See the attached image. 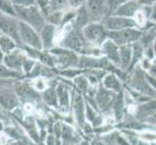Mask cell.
Here are the masks:
<instances>
[{
    "instance_id": "26",
    "label": "cell",
    "mask_w": 156,
    "mask_h": 145,
    "mask_svg": "<svg viewBox=\"0 0 156 145\" xmlns=\"http://www.w3.org/2000/svg\"><path fill=\"white\" fill-rule=\"evenodd\" d=\"M128 1H131V0H106L107 11H110L112 13L117 7H119L120 5Z\"/></svg>"
},
{
    "instance_id": "22",
    "label": "cell",
    "mask_w": 156,
    "mask_h": 145,
    "mask_svg": "<svg viewBox=\"0 0 156 145\" xmlns=\"http://www.w3.org/2000/svg\"><path fill=\"white\" fill-rule=\"evenodd\" d=\"M104 85L106 88L112 89L115 91H119L121 88V85L118 81V79L114 76V74H110V76H107L104 80Z\"/></svg>"
},
{
    "instance_id": "15",
    "label": "cell",
    "mask_w": 156,
    "mask_h": 145,
    "mask_svg": "<svg viewBox=\"0 0 156 145\" xmlns=\"http://www.w3.org/2000/svg\"><path fill=\"white\" fill-rule=\"evenodd\" d=\"M89 15L87 10V7L83 4V6H80L78 8V11L74 18V26L76 29L82 30L85 25H87L89 23Z\"/></svg>"
},
{
    "instance_id": "31",
    "label": "cell",
    "mask_w": 156,
    "mask_h": 145,
    "mask_svg": "<svg viewBox=\"0 0 156 145\" xmlns=\"http://www.w3.org/2000/svg\"><path fill=\"white\" fill-rule=\"evenodd\" d=\"M18 74V72H15L13 70L7 68L6 66L0 65V77H16Z\"/></svg>"
},
{
    "instance_id": "10",
    "label": "cell",
    "mask_w": 156,
    "mask_h": 145,
    "mask_svg": "<svg viewBox=\"0 0 156 145\" xmlns=\"http://www.w3.org/2000/svg\"><path fill=\"white\" fill-rule=\"evenodd\" d=\"M139 6L140 5L138 4L136 0H131V1L125 2L122 5H120L119 7H117L114 12L112 13V16L132 19L137 13V11L139 10Z\"/></svg>"
},
{
    "instance_id": "23",
    "label": "cell",
    "mask_w": 156,
    "mask_h": 145,
    "mask_svg": "<svg viewBox=\"0 0 156 145\" xmlns=\"http://www.w3.org/2000/svg\"><path fill=\"white\" fill-rule=\"evenodd\" d=\"M62 17H63V14H62L61 11H57V12H52V13L48 14L46 16L45 19L48 20L49 24H51L53 26H55V25L60 24Z\"/></svg>"
},
{
    "instance_id": "14",
    "label": "cell",
    "mask_w": 156,
    "mask_h": 145,
    "mask_svg": "<svg viewBox=\"0 0 156 145\" xmlns=\"http://www.w3.org/2000/svg\"><path fill=\"white\" fill-rule=\"evenodd\" d=\"M80 67L82 68H107L110 66L106 58L97 59L94 57L83 56L80 60Z\"/></svg>"
},
{
    "instance_id": "7",
    "label": "cell",
    "mask_w": 156,
    "mask_h": 145,
    "mask_svg": "<svg viewBox=\"0 0 156 145\" xmlns=\"http://www.w3.org/2000/svg\"><path fill=\"white\" fill-rule=\"evenodd\" d=\"M103 26L107 31H117L125 28H136L138 25L133 19L110 16L105 19Z\"/></svg>"
},
{
    "instance_id": "11",
    "label": "cell",
    "mask_w": 156,
    "mask_h": 145,
    "mask_svg": "<svg viewBox=\"0 0 156 145\" xmlns=\"http://www.w3.org/2000/svg\"><path fill=\"white\" fill-rule=\"evenodd\" d=\"M40 38L44 50H51L53 46V39L55 34V26L51 24H45L40 31Z\"/></svg>"
},
{
    "instance_id": "21",
    "label": "cell",
    "mask_w": 156,
    "mask_h": 145,
    "mask_svg": "<svg viewBox=\"0 0 156 145\" xmlns=\"http://www.w3.org/2000/svg\"><path fill=\"white\" fill-rule=\"evenodd\" d=\"M0 11L3 13V15L17 18L16 17V12L14 10V5L10 0H0Z\"/></svg>"
},
{
    "instance_id": "34",
    "label": "cell",
    "mask_w": 156,
    "mask_h": 145,
    "mask_svg": "<svg viewBox=\"0 0 156 145\" xmlns=\"http://www.w3.org/2000/svg\"><path fill=\"white\" fill-rule=\"evenodd\" d=\"M85 3V0H68V4L72 8H80Z\"/></svg>"
},
{
    "instance_id": "1",
    "label": "cell",
    "mask_w": 156,
    "mask_h": 145,
    "mask_svg": "<svg viewBox=\"0 0 156 145\" xmlns=\"http://www.w3.org/2000/svg\"><path fill=\"white\" fill-rule=\"evenodd\" d=\"M14 10L16 12V17L20 21L28 24L34 30L39 32L46 24V19L41 10L37 6L23 7L14 5Z\"/></svg>"
},
{
    "instance_id": "33",
    "label": "cell",
    "mask_w": 156,
    "mask_h": 145,
    "mask_svg": "<svg viewBox=\"0 0 156 145\" xmlns=\"http://www.w3.org/2000/svg\"><path fill=\"white\" fill-rule=\"evenodd\" d=\"M75 15H76V13H75V12H69L67 14H64L63 17H62V19H61V22H60L61 25L66 24L68 21H71L72 19H74Z\"/></svg>"
},
{
    "instance_id": "39",
    "label": "cell",
    "mask_w": 156,
    "mask_h": 145,
    "mask_svg": "<svg viewBox=\"0 0 156 145\" xmlns=\"http://www.w3.org/2000/svg\"><path fill=\"white\" fill-rule=\"evenodd\" d=\"M36 87L38 90H44L46 88V84L43 79H38L36 82Z\"/></svg>"
},
{
    "instance_id": "37",
    "label": "cell",
    "mask_w": 156,
    "mask_h": 145,
    "mask_svg": "<svg viewBox=\"0 0 156 145\" xmlns=\"http://www.w3.org/2000/svg\"><path fill=\"white\" fill-rule=\"evenodd\" d=\"M139 5H144V6H152V4L155 2V0H138Z\"/></svg>"
},
{
    "instance_id": "25",
    "label": "cell",
    "mask_w": 156,
    "mask_h": 145,
    "mask_svg": "<svg viewBox=\"0 0 156 145\" xmlns=\"http://www.w3.org/2000/svg\"><path fill=\"white\" fill-rule=\"evenodd\" d=\"M57 96L59 98V103H60V105L63 107H67L69 104V96H68L67 90L62 86H59L57 89Z\"/></svg>"
},
{
    "instance_id": "32",
    "label": "cell",
    "mask_w": 156,
    "mask_h": 145,
    "mask_svg": "<svg viewBox=\"0 0 156 145\" xmlns=\"http://www.w3.org/2000/svg\"><path fill=\"white\" fill-rule=\"evenodd\" d=\"M49 3H50V0H36V5H38L37 7L41 10V12L43 14L46 13L47 8L49 6Z\"/></svg>"
},
{
    "instance_id": "3",
    "label": "cell",
    "mask_w": 156,
    "mask_h": 145,
    "mask_svg": "<svg viewBox=\"0 0 156 145\" xmlns=\"http://www.w3.org/2000/svg\"><path fill=\"white\" fill-rule=\"evenodd\" d=\"M19 32L21 43H24L26 46H28L31 48H34L36 50H43L40 35L31 26L19 20Z\"/></svg>"
},
{
    "instance_id": "30",
    "label": "cell",
    "mask_w": 156,
    "mask_h": 145,
    "mask_svg": "<svg viewBox=\"0 0 156 145\" xmlns=\"http://www.w3.org/2000/svg\"><path fill=\"white\" fill-rule=\"evenodd\" d=\"M98 101H99V104L101 105H106L108 104V102L110 100V94L108 92L107 90L102 89L99 94H98Z\"/></svg>"
},
{
    "instance_id": "24",
    "label": "cell",
    "mask_w": 156,
    "mask_h": 145,
    "mask_svg": "<svg viewBox=\"0 0 156 145\" xmlns=\"http://www.w3.org/2000/svg\"><path fill=\"white\" fill-rule=\"evenodd\" d=\"M131 48H132V59H131L130 67L135 65L136 62L141 58L142 53H143V47H142L141 44H137V43H135V45H134L133 47H131Z\"/></svg>"
},
{
    "instance_id": "2",
    "label": "cell",
    "mask_w": 156,
    "mask_h": 145,
    "mask_svg": "<svg viewBox=\"0 0 156 145\" xmlns=\"http://www.w3.org/2000/svg\"><path fill=\"white\" fill-rule=\"evenodd\" d=\"M143 36L142 31L136 28H125L117 31H107V38L117 47L129 46L136 43Z\"/></svg>"
},
{
    "instance_id": "29",
    "label": "cell",
    "mask_w": 156,
    "mask_h": 145,
    "mask_svg": "<svg viewBox=\"0 0 156 145\" xmlns=\"http://www.w3.org/2000/svg\"><path fill=\"white\" fill-rule=\"evenodd\" d=\"M13 5H18V6L23 7H30V6H37L36 0H11Z\"/></svg>"
},
{
    "instance_id": "12",
    "label": "cell",
    "mask_w": 156,
    "mask_h": 145,
    "mask_svg": "<svg viewBox=\"0 0 156 145\" xmlns=\"http://www.w3.org/2000/svg\"><path fill=\"white\" fill-rule=\"evenodd\" d=\"M26 58H24V56L20 53V51H12L9 54H7L3 58L4 63H5V66L7 68L13 70H20L23 69V62Z\"/></svg>"
},
{
    "instance_id": "16",
    "label": "cell",
    "mask_w": 156,
    "mask_h": 145,
    "mask_svg": "<svg viewBox=\"0 0 156 145\" xmlns=\"http://www.w3.org/2000/svg\"><path fill=\"white\" fill-rule=\"evenodd\" d=\"M19 99L14 93L6 90H0V104L8 109H15L19 105Z\"/></svg>"
},
{
    "instance_id": "28",
    "label": "cell",
    "mask_w": 156,
    "mask_h": 145,
    "mask_svg": "<svg viewBox=\"0 0 156 145\" xmlns=\"http://www.w3.org/2000/svg\"><path fill=\"white\" fill-rule=\"evenodd\" d=\"M76 115L78 116V119L80 120V123H82V119L83 117V102L80 100V98L78 97L76 98Z\"/></svg>"
},
{
    "instance_id": "9",
    "label": "cell",
    "mask_w": 156,
    "mask_h": 145,
    "mask_svg": "<svg viewBox=\"0 0 156 145\" xmlns=\"http://www.w3.org/2000/svg\"><path fill=\"white\" fill-rule=\"evenodd\" d=\"M87 2V10L89 15L90 20L98 21L105 15L106 8V0H85Z\"/></svg>"
},
{
    "instance_id": "38",
    "label": "cell",
    "mask_w": 156,
    "mask_h": 145,
    "mask_svg": "<svg viewBox=\"0 0 156 145\" xmlns=\"http://www.w3.org/2000/svg\"><path fill=\"white\" fill-rule=\"evenodd\" d=\"M80 73V71H75V70H67V71L63 72V74H65L66 77H74L79 74Z\"/></svg>"
},
{
    "instance_id": "35",
    "label": "cell",
    "mask_w": 156,
    "mask_h": 145,
    "mask_svg": "<svg viewBox=\"0 0 156 145\" xmlns=\"http://www.w3.org/2000/svg\"><path fill=\"white\" fill-rule=\"evenodd\" d=\"M76 82L78 84V86L80 88V89H83V90H85L87 87V79H85L84 78H82V77H80L76 79Z\"/></svg>"
},
{
    "instance_id": "36",
    "label": "cell",
    "mask_w": 156,
    "mask_h": 145,
    "mask_svg": "<svg viewBox=\"0 0 156 145\" xmlns=\"http://www.w3.org/2000/svg\"><path fill=\"white\" fill-rule=\"evenodd\" d=\"M33 65H34V62L33 61H30V60H28V59H25L24 62H23V68L25 70L26 72H29L30 70L32 69V67H33Z\"/></svg>"
},
{
    "instance_id": "4",
    "label": "cell",
    "mask_w": 156,
    "mask_h": 145,
    "mask_svg": "<svg viewBox=\"0 0 156 145\" xmlns=\"http://www.w3.org/2000/svg\"><path fill=\"white\" fill-rule=\"evenodd\" d=\"M82 33L85 42L93 45H101L107 40V30L103 24L88 23L82 29Z\"/></svg>"
},
{
    "instance_id": "20",
    "label": "cell",
    "mask_w": 156,
    "mask_h": 145,
    "mask_svg": "<svg viewBox=\"0 0 156 145\" xmlns=\"http://www.w3.org/2000/svg\"><path fill=\"white\" fill-rule=\"evenodd\" d=\"M17 92L18 94L24 99H35L36 98V93L35 91L32 90L30 87H28L27 85L24 84H20L17 86Z\"/></svg>"
},
{
    "instance_id": "18",
    "label": "cell",
    "mask_w": 156,
    "mask_h": 145,
    "mask_svg": "<svg viewBox=\"0 0 156 145\" xmlns=\"http://www.w3.org/2000/svg\"><path fill=\"white\" fill-rule=\"evenodd\" d=\"M16 46H17V44L15 43V41H13L11 38H9V37L7 36L0 37V50L2 52L9 54V53L14 51Z\"/></svg>"
},
{
    "instance_id": "40",
    "label": "cell",
    "mask_w": 156,
    "mask_h": 145,
    "mask_svg": "<svg viewBox=\"0 0 156 145\" xmlns=\"http://www.w3.org/2000/svg\"><path fill=\"white\" fill-rule=\"evenodd\" d=\"M3 60V54H2V51L0 50V62Z\"/></svg>"
},
{
    "instance_id": "17",
    "label": "cell",
    "mask_w": 156,
    "mask_h": 145,
    "mask_svg": "<svg viewBox=\"0 0 156 145\" xmlns=\"http://www.w3.org/2000/svg\"><path fill=\"white\" fill-rule=\"evenodd\" d=\"M132 59V48L130 46H123L119 47V65L122 69H126L130 66Z\"/></svg>"
},
{
    "instance_id": "5",
    "label": "cell",
    "mask_w": 156,
    "mask_h": 145,
    "mask_svg": "<svg viewBox=\"0 0 156 145\" xmlns=\"http://www.w3.org/2000/svg\"><path fill=\"white\" fill-rule=\"evenodd\" d=\"M0 31L3 32L5 36L15 41L16 44H21L19 32V20L17 18L0 14Z\"/></svg>"
},
{
    "instance_id": "13",
    "label": "cell",
    "mask_w": 156,
    "mask_h": 145,
    "mask_svg": "<svg viewBox=\"0 0 156 145\" xmlns=\"http://www.w3.org/2000/svg\"><path fill=\"white\" fill-rule=\"evenodd\" d=\"M102 51H103L106 56L110 59L111 61L115 62V64H120L119 60V48L118 47L114 44L111 40H106L103 43V47H102Z\"/></svg>"
},
{
    "instance_id": "8",
    "label": "cell",
    "mask_w": 156,
    "mask_h": 145,
    "mask_svg": "<svg viewBox=\"0 0 156 145\" xmlns=\"http://www.w3.org/2000/svg\"><path fill=\"white\" fill-rule=\"evenodd\" d=\"M52 54L57 56V62L62 68L74 67L78 65V56L74 51H71L65 48H53L51 50Z\"/></svg>"
},
{
    "instance_id": "19",
    "label": "cell",
    "mask_w": 156,
    "mask_h": 145,
    "mask_svg": "<svg viewBox=\"0 0 156 145\" xmlns=\"http://www.w3.org/2000/svg\"><path fill=\"white\" fill-rule=\"evenodd\" d=\"M67 4H68V0H50L49 6L47 8L45 15L47 16L50 13L61 11L66 7Z\"/></svg>"
},
{
    "instance_id": "27",
    "label": "cell",
    "mask_w": 156,
    "mask_h": 145,
    "mask_svg": "<svg viewBox=\"0 0 156 145\" xmlns=\"http://www.w3.org/2000/svg\"><path fill=\"white\" fill-rule=\"evenodd\" d=\"M45 100L47 101L48 104L51 105H56V95L53 92L52 89L47 90L45 92Z\"/></svg>"
},
{
    "instance_id": "6",
    "label": "cell",
    "mask_w": 156,
    "mask_h": 145,
    "mask_svg": "<svg viewBox=\"0 0 156 145\" xmlns=\"http://www.w3.org/2000/svg\"><path fill=\"white\" fill-rule=\"evenodd\" d=\"M60 46L65 50L74 52H82L85 50V40L83 36L82 30L74 28L70 33L62 40Z\"/></svg>"
}]
</instances>
